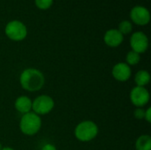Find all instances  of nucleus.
<instances>
[{
  "mask_svg": "<svg viewBox=\"0 0 151 150\" xmlns=\"http://www.w3.org/2000/svg\"><path fill=\"white\" fill-rule=\"evenodd\" d=\"M19 84L21 88L28 92H37L45 84L44 74L36 68L24 69L19 75Z\"/></svg>",
  "mask_w": 151,
  "mask_h": 150,
  "instance_id": "obj_1",
  "label": "nucleus"
},
{
  "mask_svg": "<svg viewBox=\"0 0 151 150\" xmlns=\"http://www.w3.org/2000/svg\"><path fill=\"white\" fill-rule=\"evenodd\" d=\"M19 130L27 136H35L42 128V118L33 111L23 114L19 120Z\"/></svg>",
  "mask_w": 151,
  "mask_h": 150,
  "instance_id": "obj_2",
  "label": "nucleus"
},
{
  "mask_svg": "<svg viewBox=\"0 0 151 150\" xmlns=\"http://www.w3.org/2000/svg\"><path fill=\"white\" fill-rule=\"evenodd\" d=\"M99 133L98 126L92 120H83L74 128V136L81 142H89L96 138Z\"/></svg>",
  "mask_w": 151,
  "mask_h": 150,
  "instance_id": "obj_3",
  "label": "nucleus"
},
{
  "mask_svg": "<svg viewBox=\"0 0 151 150\" xmlns=\"http://www.w3.org/2000/svg\"><path fill=\"white\" fill-rule=\"evenodd\" d=\"M54 107V99L48 95H40L32 100V111L40 117L50 113Z\"/></svg>",
  "mask_w": 151,
  "mask_h": 150,
  "instance_id": "obj_4",
  "label": "nucleus"
},
{
  "mask_svg": "<svg viewBox=\"0 0 151 150\" xmlns=\"http://www.w3.org/2000/svg\"><path fill=\"white\" fill-rule=\"evenodd\" d=\"M6 36L14 42L23 41L27 35V29L24 23L19 20H12L8 22L4 28Z\"/></svg>",
  "mask_w": 151,
  "mask_h": 150,
  "instance_id": "obj_5",
  "label": "nucleus"
},
{
  "mask_svg": "<svg viewBox=\"0 0 151 150\" xmlns=\"http://www.w3.org/2000/svg\"><path fill=\"white\" fill-rule=\"evenodd\" d=\"M129 98L132 104L136 108H143L149 103L150 100V94L146 87L135 86L131 89Z\"/></svg>",
  "mask_w": 151,
  "mask_h": 150,
  "instance_id": "obj_6",
  "label": "nucleus"
},
{
  "mask_svg": "<svg viewBox=\"0 0 151 150\" xmlns=\"http://www.w3.org/2000/svg\"><path fill=\"white\" fill-rule=\"evenodd\" d=\"M130 46L132 50L137 52L140 55L145 53L149 48V38L142 31L135 32L131 35Z\"/></svg>",
  "mask_w": 151,
  "mask_h": 150,
  "instance_id": "obj_7",
  "label": "nucleus"
},
{
  "mask_svg": "<svg viewBox=\"0 0 151 150\" xmlns=\"http://www.w3.org/2000/svg\"><path fill=\"white\" fill-rule=\"evenodd\" d=\"M111 74L117 81L126 82L132 76V68L126 62H119L113 65Z\"/></svg>",
  "mask_w": 151,
  "mask_h": 150,
  "instance_id": "obj_8",
  "label": "nucleus"
},
{
  "mask_svg": "<svg viewBox=\"0 0 151 150\" xmlns=\"http://www.w3.org/2000/svg\"><path fill=\"white\" fill-rule=\"evenodd\" d=\"M130 18L132 21L138 26H145L150 20V13L144 6H134L130 11Z\"/></svg>",
  "mask_w": 151,
  "mask_h": 150,
  "instance_id": "obj_9",
  "label": "nucleus"
},
{
  "mask_svg": "<svg viewBox=\"0 0 151 150\" xmlns=\"http://www.w3.org/2000/svg\"><path fill=\"white\" fill-rule=\"evenodd\" d=\"M105 44L111 48H117L124 41V35L118 29H109L105 32L104 36Z\"/></svg>",
  "mask_w": 151,
  "mask_h": 150,
  "instance_id": "obj_10",
  "label": "nucleus"
},
{
  "mask_svg": "<svg viewBox=\"0 0 151 150\" xmlns=\"http://www.w3.org/2000/svg\"><path fill=\"white\" fill-rule=\"evenodd\" d=\"M14 108L15 110L23 114L28 113L32 111V100L27 95H19L15 99L14 102Z\"/></svg>",
  "mask_w": 151,
  "mask_h": 150,
  "instance_id": "obj_11",
  "label": "nucleus"
},
{
  "mask_svg": "<svg viewBox=\"0 0 151 150\" xmlns=\"http://www.w3.org/2000/svg\"><path fill=\"white\" fill-rule=\"evenodd\" d=\"M134 83L138 87H146L150 82V74L147 70H139L134 75Z\"/></svg>",
  "mask_w": 151,
  "mask_h": 150,
  "instance_id": "obj_12",
  "label": "nucleus"
},
{
  "mask_svg": "<svg viewBox=\"0 0 151 150\" xmlns=\"http://www.w3.org/2000/svg\"><path fill=\"white\" fill-rule=\"evenodd\" d=\"M136 150H151V137L149 134L139 136L135 141Z\"/></svg>",
  "mask_w": 151,
  "mask_h": 150,
  "instance_id": "obj_13",
  "label": "nucleus"
},
{
  "mask_svg": "<svg viewBox=\"0 0 151 150\" xmlns=\"http://www.w3.org/2000/svg\"><path fill=\"white\" fill-rule=\"evenodd\" d=\"M141 61V55L134 50H130L127 52L126 56V63L129 66H134L138 65Z\"/></svg>",
  "mask_w": 151,
  "mask_h": 150,
  "instance_id": "obj_14",
  "label": "nucleus"
},
{
  "mask_svg": "<svg viewBox=\"0 0 151 150\" xmlns=\"http://www.w3.org/2000/svg\"><path fill=\"white\" fill-rule=\"evenodd\" d=\"M123 35L124 34H128L132 32L133 30V26L132 23L129 20H123L119 23V29H118Z\"/></svg>",
  "mask_w": 151,
  "mask_h": 150,
  "instance_id": "obj_15",
  "label": "nucleus"
},
{
  "mask_svg": "<svg viewBox=\"0 0 151 150\" xmlns=\"http://www.w3.org/2000/svg\"><path fill=\"white\" fill-rule=\"evenodd\" d=\"M35 5L41 9V10H46L49 9L52 4H53V0H35Z\"/></svg>",
  "mask_w": 151,
  "mask_h": 150,
  "instance_id": "obj_16",
  "label": "nucleus"
},
{
  "mask_svg": "<svg viewBox=\"0 0 151 150\" xmlns=\"http://www.w3.org/2000/svg\"><path fill=\"white\" fill-rule=\"evenodd\" d=\"M144 115H145L144 108H135V110L134 111V116L136 119H139V120L144 119Z\"/></svg>",
  "mask_w": 151,
  "mask_h": 150,
  "instance_id": "obj_17",
  "label": "nucleus"
},
{
  "mask_svg": "<svg viewBox=\"0 0 151 150\" xmlns=\"http://www.w3.org/2000/svg\"><path fill=\"white\" fill-rule=\"evenodd\" d=\"M144 119L149 123H151V108L149 107L147 109H145V115H144Z\"/></svg>",
  "mask_w": 151,
  "mask_h": 150,
  "instance_id": "obj_18",
  "label": "nucleus"
},
{
  "mask_svg": "<svg viewBox=\"0 0 151 150\" xmlns=\"http://www.w3.org/2000/svg\"><path fill=\"white\" fill-rule=\"evenodd\" d=\"M41 150H58V149H57L56 146H55V145H53L52 143H46V144H44V145L42 147Z\"/></svg>",
  "mask_w": 151,
  "mask_h": 150,
  "instance_id": "obj_19",
  "label": "nucleus"
},
{
  "mask_svg": "<svg viewBox=\"0 0 151 150\" xmlns=\"http://www.w3.org/2000/svg\"><path fill=\"white\" fill-rule=\"evenodd\" d=\"M1 150H15L14 149H12V148H11V147H2V149Z\"/></svg>",
  "mask_w": 151,
  "mask_h": 150,
  "instance_id": "obj_20",
  "label": "nucleus"
},
{
  "mask_svg": "<svg viewBox=\"0 0 151 150\" xmlns=\"http://www.w3.org/2000/svg\"><path fill=\"white\" fill-rule=\"evenodd\" d=\"M1 149H2V145H1V142H0V150H1Z\"/></svg>",
  "mask_w": 151,
  "mask_h": 150,
  "instance_id": "obj_21",
  "label": "nucleus"
}]
</instances>
